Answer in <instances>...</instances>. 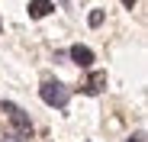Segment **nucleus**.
<instances>
[{
    "label": "nucleus",
    "instance_id": "obj_1",
    "mask_svg": "<svg viewBox=\"0 0 148 142\" xmlns=\"http://www.w3.org/2000/svg\"><path fill=\"white\" fill-rule=\"evenodd\" d=\"M0 110L7 113V120H10V126H13V139H19V142H29V139H32V123H29L26 110H19L13 100H3Z\"/></svg>",
    "mask_w": 148,
    "mask_h": 142
},
{
    "label": "nucleus",
    "instance_id": "obj_2",
    "mask_svg": "<svg viewBox=\"0 0 148 142\" xmlns=\"http://www.w3.org/2000/svg\"><path fill=\"white\" fill-rule=\"evenodd\" d=\"M39 97H42L48 107H58V110H64V107H68V100H71V90H68L61 81H42V87H39Z\"/></svg>",
    "mask_w": 148,
    "mask_h": 142
},
{
    "label": "nucleus",
    "instance_id": "obj_6",
    "mask_svg": "<svg viewBox=\"0 0 148 142\" xmlns=\"http://www.w3.org/2000/svg\"><path fill=\"white\" fill-rule=\"evenodd\" d=\"M87 23H90V26L97 29V26H100V23H103V10H90V16H87Z\"/></svg>",
    "mask_w": 148,
    "mask_h": 142
},
{
    "label": "nucleus",
    "instance_id": "obj_7",
    "mask_svg": "<svg viewBox=\"0 0 148 142\" xmlns=\"http://www.w3.org/2000/svg\"><path fill=\"white\" fill-rule=\"evenodd\" d=\"M119 3H122V7H129V10H132V7H135V0H119Z\"/></svg>",
    "mask_w": 148,
    "mask_h": 142
},
{
    "label": "nucleus",
    "instance_id": "obj_3",
    "mask_svg": "<svg viewBox=\"0 0 148 142\" xmlns=\"http://www.w3.org/2000/svg\"><path fill=\"white\" fill-rule=\"evenodd\" d=\"M103 87H106V71H90V74L84 78V84H81L84 94H100Z\"/></svg>",
    "mask_w": 148,
    "mask_h": 142
},
{
    "label": "nucleus",
    "instance_id": "obj_5",
    "mask_svg": "<svg viewBox=\"0 0 148 142\" xmlns=\"http://www.w3.org/2000/svg\"><path fill=\"white\" fill-rule=\"evenodd\" d=\"M52 10H55L52 0H29V16L32 19H42V16H48Z\"/></svg>",
    "mask_w": 148,
    "mask_h": 142
},
{
    "label": "nucleus",
    "instance_id": "obj_4",
    "mask_svg": "<svg viewBox=\"0 0 148 142\" xmlns=\"http://www.w3.org/2000/svg\"><path fill=\"white\" fill-rule=\"evenodd\" d=\"M68 55H71L74 65H81V68H90V65H93V52L87 49V45H81V42H77V45H71V52H68Z\"/></svg>",
    "mask_w": 148,
    "mask_h": 142
},
{
    "label": "nucleus",
    "instance_id": "obj_8",
    "mask_svg": "<svg viewBox=\"0 0 148 142\" xmlns=\"http://www.w3.org/2000/svg\"><path fill=\"white\" fill-rule=\"evenodd\" d=\"M138 139H142V136H135V139H129V142H138Z\"/></svg>",
    "mask_w": 148,
    "mask_h": 142
},
{
    "label": "nucleus",
    "instance_id": "obj_9",
    "mask_svg": "<svg viewBox=\"0 0 148 142\" xmlns=\"http://www.w3.org/2000/svg\"><path fill=\"white\" fill-rule=\"evenodd\" d=\"M0 26H3V23H0Z\"/></svg>",
    "mask_w": 148,
    "mask_h": 142
}]
</instances>
